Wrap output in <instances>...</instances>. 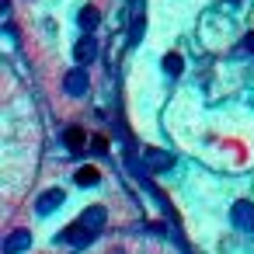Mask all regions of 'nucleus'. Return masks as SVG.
Here are the masks:
<instances>
[{
  "label": "nucleus",
  "mask_w": 254,
  "mask_h": 254,
  "mask_svg": "<svg viewBox=\"0 0 254 254\" xmlns=\"http://www.w3.org/2000/svg\"><path fill=\"white\" fill-rule=\"evenodd\" d=\"M28 244H32V237H28L25 230H18L14 237H7V240H4V254H18V251H25Z\"/></svg>",
  "instance_id": "nucleus-6"
},
{
  "label": "nucleus",
  "mask_w": 254,
  "mask_h": 254,
  "mask_svg": "<svg viewBox=\"0 0 254 254\" xmlns=\"http://www.w3.org/2000/svg\"><path fill=\"white\" fill-rule=\"evenodd\" d=\"M63 87H66V94H73V98H77V94H84V91H87V73H84L80 66H77V70H70V73H66V80H63Z\"/></svg>",
  "instance_id": "nucleus-2"
},
{
  "label": "nucleus",
  "mask_w": 254,
  "mask_h": 254,
  "mask_svg": "<svg viewBox=\"0 0 254 254\" xmlns=\"http://www.w3.org/2000/svg\"><path fill=\"white\" fill-rule=\"evenodd\" d=\"M181 66H185V63H181V56H178V53H167V56H164V70H167L171 77H178V73H181Z\"/></svg>",
  "instance_id": "nucleus-10"
},
{
  "label": "nucleus",
  "mask_w": 254,
  "mask_h": 254,
  "mask_svg": "<svg viewBox=\"0 0 254 254\" xmlns=\"http://www.w3.org/2000/svg\"><path fill=\"white\" fill-rule=\"evenodd\" d=\"M146 164H150V167H171V153H160V150H146Z\"/></svg>",
  "instance_id": "nucleus-9"
},
{
  "label": "nucleus",
  "mask_w": 254,
  "mask_h": 254,
  "mask_svg": "<svg viewBox=\"0 0 254 254\" xmlns=\"http://www.w3.org/2000/svg\"><path fill=\"white\" fill-rule=\"evenodd\" d=\"M66 143H70V150H80V146H84V132H80V129H70V132H66Z\"/></svg>",
  "instance_id": "nucleus-12"
},
{
  "label": "nucleus",
  "mask_w": 254,
  "mask_h": 254,
  "mask_svg": "<svg viewBox=\"0 0 254 254\" xmlns=\"http://www.w3.org/2000/svg\"><path fill=\"white\" fill-rule=\"evenodd\" d=\"M73 56H77V63H80V66L94 63V56H98V42H94V39H80V42H77V49H73Z\"/></svg>",
  "instance_id": "nucleus-3"
},
{
  "label": "nucleus",
  "mask_w": 254,
  "mask_h": 254,
  "mask_svg": "<svg viewBox=\"0 0 254 254\" xmlns=\"http://www.w3.org/2000/svg\"><path fill=\"white\" fill-rule=\"evenodd\" d=\"M98 178H101V174H98L94 167H80V171H77V185H84V188H87V185H98Z\"/></svg>",
  "instance_id": "nucleus-11"
},
{
  "label": "nucleus",
  "mask_w": 254,
  "mask_h": 254,
  "mask_svg": "<svg viewBox=\"0 0 254 254\" xmlns=\"http://www.w3.org/2000/svg\"><path fill=\"white\" fill-rule=\"evenodd\" d=\"M77 223H80L84 230H91V233H94V230H101V226H105V209H101V205H94V209H87Z\"/></svg>",
  "instance_id": "nucleus-5"
},
{
  "label": "nucleus",
  "mask_w": 254,
  "mask_h": 254,
  "mask_svg": "<svg viewBox=\"0 0 254 254\" xmlns=\"http://www.w3.org/2000/svg\"><path fill=\"white\" fill-rule=\"evenodd\" d=\"M63 240H66V244H87V240H91V230H84L80 223H73V226L63 233Z\"/></svg>",
  "instance_id": "nucleus-7"
},
{
  "label": "nucleus",
  "mask_w": 254,
  "mask_h": 254,
  "mask_svg": "<svg viewBox=\"0 0 254 254\" xmlns=\"http://www.w3.org/2000/svg\"><path fill=\"white\" fill-rule=\"evenodd\" d=\"M233 226L254 233V205H251V202H237V205H233Z\"/></svg>",
  "instance_id": "nucleus-1"
},
{
  "label": "nucleus",
  "mask_w": 254,
  "mask_h": 254,
  "mask_svg": "<svg viewBox=\"0 0 254 254\" xmlns=\"http://www.w3.org/2000/svg\"><path fill=\"white\" fill-rule=\"evenodd\" d=\"M66 202V195H63V188H49V191H42L39 195V212H53L56 205H63Z\"/></svg>",
  "instance_id": "nucleus-4"
},
{
  "label": "nucleus",
  "mask_w": 254,
  "mask_h": 254,
  "mask_svg": "<svg viewBox=\"0 0 254 254\" xmlns=\"http://www.w3.org/2000/svg\"><path fill=\"white\" fill-rule=\"evenodd\" d=\"M98 18H101V14H98V7H84L77 21H80V28H84V32H94V28H98Z\"/></svg>",
  "instance_id": "nucleus-8"
},
{
  "label": "nucleus",
  "mask_w": 254,
  "mask_h": 254,
  "mask_svg": "<svg viewBox=\"0 0 254 254\" xmlns=\"http://www.w3.org/2000/svg\"><path fill=\"white\" fill-rule=\"evenodd\" d=\"M244 53H254V32H251V35H244Z\"/></svg>",
  "instance_id": "nucleus-13"
}]
</instances>
